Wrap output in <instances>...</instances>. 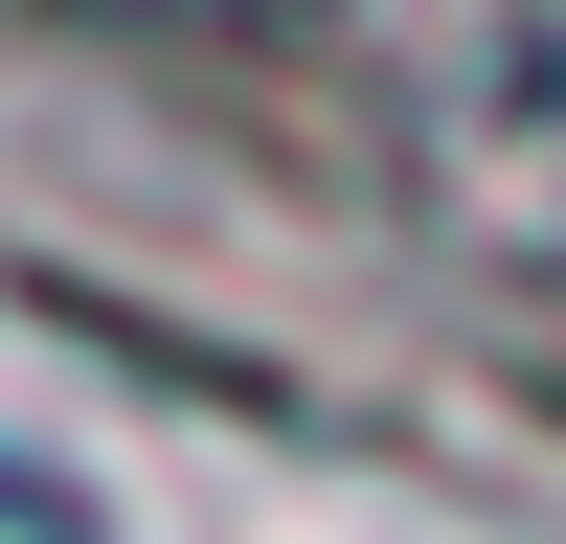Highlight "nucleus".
Wrapping results in <instances>:
<instances>
[{"label":"nucleus","mask_w":566,"mask_h":544,"mask_svg":"<svg viewBox=\"0 0 566 544\" xmlns=\"http://www.w3.org/2000/svg\"><path fill=\"white\" fill-rule=\"evenodd\" d=\"M363 114H386L408 205L476 272H544L566 295V0H340Z\"/></svg>","instance_id":"f257e3e1"},{"label":"nucleus","mask_w":566,"mask_h":544,"mask_svg":"<svg viewBox=\"0 0 566 544\" xmlns=\"http://www.w3.org/2000/svg\"><path fill=\"white\" fill-rule=\"evenodd\" d=\"M69 23H272V0H69Z\"/></svg>","instance_id":"f03ea898"}]
</instances>
